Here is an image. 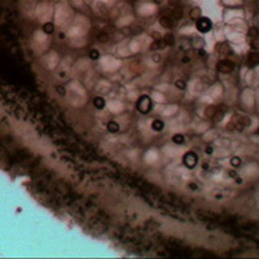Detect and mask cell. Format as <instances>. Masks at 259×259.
I'll use <instances>...</instances> for the list:
<instances>
[{
	"instance_id": "7a4b0ae2",
	"label": "cell",
	"mask_w": 259,
	"mask_h": 259,
	"mask_svg": "<svg viewBox=\"0 0 259 259\" xmlns=\"http://www.w3.org/2000/svg\"><path fill=\"white\" fill-rule=\"evenodd\" d=\"M197 28H198L201 33H206L211 28V22L207 18H199L198 22H197Z\"/></svg>"
},
{
	"instance_id": "8fae6325",
	"label": "cell",
	"mask_w": 259,
	"mask_h": 259,
	"mask_svg": "<svg viewBox=\"0 0 259 259\" xmlns=\"http://www.w3.org/2000/svg\"><path fill=\"white\" fill-rule=\"evenodd\" d=\"M249 35H250L251 38H254V36H258L259 35V30L256 27H251L250 30H249Z\"/></svg>"
},
{
	"instance_id": "5b68a950",
	"label": "cell",
	"mask_w": 259,
	"mask_h": 259,
	"mask_svg": "<svg viewBox=\"0 0 259 259\" xmlns=\"http://www.w3.org/2000/svg\"><path fill=\"white\" fill-rule=\"evenodd\" d=\"M159 23L163 26V27H172V21H171V18L165 17V16L159 20Z\"/></svg>"
},
{
	"instance_id": "5bb4252c",
	"label": "cell",
	"mask_w": 259,
	"mask_h": 259,
	"mask_svg": "<svg viewBox=\"0 0 259 259\" xmlns=\"http://www.w3.org/2000/svg\"><path fill=\"white\" fill-rule=\"evenodd\" d=\"M241 123H242L243 126H249V124H250V118H247V117H243V118L241 119Z\"/></svg>"
},
{
	"instance_id": "2e32d148",
	"label": "cell",
	"mask_w": 259,
	"mask_h": 259,
	"mask_svg": "<svg viewBox=\"0 0 259 259\" xmlns=\"http://www.w3.org/2000/svg\"><path fill=\"white\" fill-rule=\"evenodd\" d=\"M223 114H224L223 111H219V114H216V115L214 117L215 121H220V119H222V117H223Z\"/></svg>"
},
{
	"instance_id": "ac0fdd59",
	"label": "cell",
	"mask_w": 259,
	"mask_h": 259,
	"mask_svg": "<svg viewBox=\"0 0 259 259\" xmlns=\"http://www.w3.org/2000/svg\"><path fill=\"white\" fill-rule=\"evenodd\" d=\"M98 39H101V41H106V40H108V38H106L105 34H102V35H101V38L98 36Z\"/></svg>"
},
{
	"instance_id": "9c48e42d",
	"label": "cell",
	"mask_w": 259,
	"mask_h": 259,
	"mask_svg": "<svg viewBox=\"0 0 259 259\" xmlns=\"http://www.w3.org/2000/svg\"><path fill=\"white\" fill-rule=\"evenodd\" d=\"M163 40H165L166 45H171V44H174V36L171 35V34H166V35L163 36Z\"/></svg>"
},
{
	"instance_id": "d6986e66",
	"label": "cell",
	"mask_w": 259,
	"mask_h": 259,
	"mask_svg": "<svg viewBox=\"0 0 259 259\" xmlns=\"http://www.w3.org/2000/svg\"><path fill=\"white\" fill-rule=\"evenodd\" d=\"M178 85H180V87H184V85H185V84H184V82H183V83H181V82H179V83H178Z\"/></svg>"
},
{
	"instance_id": "e0dca14e",
	"label": "cell",
	"mask_w": 259,
	"mask_h": 259,
	"mask_svg": "<svg viewBox=\"0 0 259 259\" xmlns=\"http://www.w3.org/2000/svg\"><path fill=\"white\" fill-rule=\"evenodd\" d=\"M44 30H45L47 33H48V31H49V33H51V31L53 30V27H52V25H48V23H47V25H45V27H44Z\"/></svg>"
},
{
	"instance_id": "ba28073f",
	"label": "cell",
	"mask_w": 259,
	"mask_h": 259,
	"mask_svg": "<svg viewBox=\"0 0 259 259\" xmlns=\"http://www.w3.org/2000/svg\"><path fill=\"white\" fill-rule=\"evenodd\" d=\"M171 16H174L176 20H179V18H181V16H183V9H181V8H175V9L172 10V13H171Z\"/></svg>"
},
{
	"instance_id": "277c9868",
	"label": "cell",
	"mask_w": 259,
	"mask_h": 259,
	"mask_svg": "<svg viewBox=\"0 0 259 259\" xmlns=\"http://www.w3.org/2000/svg\"><path fill=\"white\" fill-rule=\"evenodd\" d=\"M259 64V52H254V53L249 54L247 58V65L249 66H254V65Z\"/></svg>"
},
{
	"instance_id": "7c38bea8",
	"label": "cell",
	"mask_w": 259,
	"mask_h": 259,
	"mask_svg": "<svg viewBox=\"0 0 259 259\" xmlns=\"http://www.w3.org/2000/svg\"><path fill=\"white\" fill-rule=\"evenodd\" d=\"M215 113H216V109L212 108V106H211V108H209V109L206 110V115H207V117H214V115H215Z\"/></svg>"
},
{
	"instance_id": "30bf717a",
	"label": "cell",
	"mask_w": 259,
	"mask_h": 259,
	"mask_svg": "<svg viewBox=\"0 0 259 259\" xmlns=\"http://www.w3.org/2000/svg\"><path fill=\"white\" fill-rule=\"evenodd\" d=\"M251 47L255 49H259V35L254 36V38L251 39Z\"/></svg>"
},
{
	"instance_id": "9a60e30c",
	"label": "cell",
	"mask_w": 259,
	"mask_h": 259,
	"mask_svg": "<svg viewBox=\"0 0 259 259\" xmlns=\"http://www.w3.org/2000/svg\"><path fill=\"white\" fill-rule=\"evenodd\" d=\"M240 163H241L240 158H233V159H232V165H233V166H238Z\"/></svg>"
},
{
	"instance_id": "3957f363",
	"label": "cell",
	"mask_w": 259,
	"mask_h": 259,
	"mask_svg": "<svg viewBox=\"0 0 259 259\" xmlns=\"http://www.w3.org/2000/svg\"><path fill=\"white\" fill-rule=\"evenodd\" d=\"M150 106H152V104H150V101H149V98L148 97H142L141 98V101H140V105H139V110L140 111H144V113H146L148 110L150 109Z\"/></svg>"
},
{
	"instance_id": "6da1fadb",
	"label": "cell",
	"mask_w": 259,
	"mask_h": 259,
	"mask_svg": "<svg viewBox=\"0 0 259 259\" xmlns=\"http://www.w3.org/2000/svg\"><path fill=\"white\" fill-rule=\"evenodd\" d=\"M218 70H219L220 73H225V74H228V73H231L233 69H235V64H233L232 61H228V60H224V61H220L219 64H218Z\"/></svg>"
},
{
	"instance_id": "4fadbf2b",
	"label": "cell",
	"mask_w": 259,
	"mask_h": 259,
	"mask_svg": "<svg viewBox=\"0 0 259 259\" xmlns=\"http://www.w3.org/2000/svg\"><path fill=\"white\" fill-rule=\"evenodd\" d=\"M199 14H201V10H199L198 8H196V9H193V10L191 12V17H192V18H197Z\"/></svg>"
},
{
	"instance_id": "52a82bcc",
	"label": "cell",
	"mask_w": 259,
	"mask_h": 259,
	"mask_svg": "<svg viewBox=\"0 0 259 259\" xmlns=\"http://www.w3.org/2000/svg\"><path fill=\"white\" fill-rule=\"evenodd\" d=\"M216 51L220 52V53H227V52L229 51V47H228L225 43H220L216 45Z\"/></svg>"
},
{
	"instance_id": "8992f818",
	"label": "cell",
	"mask_w": 259,
	"mask_h": 259,
	"mask_svg": "<svg viewBox=\"0 0 259 259\" xmlns=\"http://www.w3.org/2000/svg\"><path fill=\"white\" fill-rule=\"evenodd\" d=\"M165 45H166V43H165V40H161V39H157V40L154 41V43L150 45V48L152 49H158V48H165Z\"/></svg>"
}]
</instances>
